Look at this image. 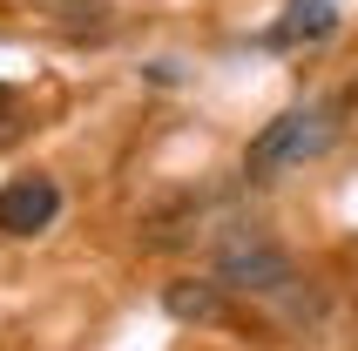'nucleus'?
<instances>
[{
    "mask_svg": "<svg viewBox=\"0 0 358 351\" xmlns=\"http://www.w3.org/2000/svg\"><path fill=\"white\" fill-rule=\"evenodd\" d=\"M14 115V88H7V81H0V122Z\"/></svg>",
    "mask_w": 358,
    "mask_h": 351,
    "instance_id": "423d86ee",
    "label": "nucleus"
},
{
    "mask_svg": "<svg viewBox=\"0 0 358 351\" xmlns=\"http://www.w3.org/2000/svg\"><path fill=\"white\" fill-rule=\"evenodd\" d=\"M338 108L345 101H298V108H284L278 122H264L257 142L243 149V176H250V182H278V176L318 162L324 149L338 142Z\"/></svg>",
    "mask_w": 358,
    "mask_h": 351,
    "instance_id": "f257e3e1",
    "label": "nucleus"
},
{
    "mask_svg": "<svg viewBox=\"0 0 358 351\" xmlns=\"http://www.w3.org/2000/svg\"><path fill=\"white\" fill-rule=\"evenodd\" d=\"M223 291H250V297H284L298 277H291V257L271 243V236L243 230V236H223L217 250V271H210Z\"/></svg>",
    "mask_w": 358,
    "mask_h": 351,
    "instance_id": "f03ea898",
    "label": "nucleus"
},
{
    "mask_svg": "<svg viewBox=\"0 0 358 351\" xmlns=\"http://www.w3.org/2000/svg\"><path fill=\"white\" fill-rule=\"evenodd\" d=\"M338 34V7L331 0H291L278 27H264V48H311V41Z\"/></svg>",
    "mask_w": 358,
    "mask_h": 351,
    "instance_id": "20e7f679",
    "label": "nucleus"
},
{
    "mask_svg": "<svg viewBox=\"0 0 358 351\" xmlns=\"http://www.w3.org/2000/svg\"><path fill=\"white\" fill-rule=\"evenodd\" d=\"M55 216H61L55 176H20V182L0 189V230H7V236H41Z\"/></svg>",
    "mask_w": 358,
    "mask_h": 351,
    "instance_id": "7ed1b4c3",
    "label": "nucleus"
},
{
    "mask_svg": "<svg viewBox=\"0 0 358 351\" xmlns=\"http://www.w3.org/2000/svg\"><path fill=\"white\" fill-rule=\"evenodd\" d=\"M223 284L217 277H176V284H169V291H162V311L169 317H182V324H217L223 317Z\"/></svg>",
    "mask_w": 358,
    "mask_h": 351,
    "instance_id": "39448f33",
    "label": "nucleus"
}]
</instances>
